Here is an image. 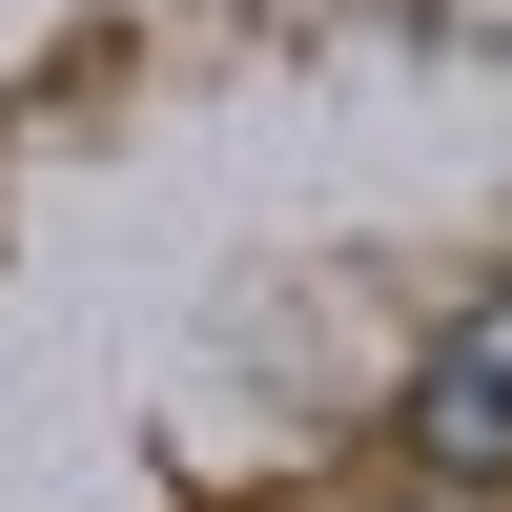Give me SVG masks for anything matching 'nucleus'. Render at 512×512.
I'll use <instances>...</instances> for the list:
<instances>
[{
	"mask_svg": "<svg viewBox=\"0 0 512 512\" xmlns=\"http://www.w3.org/2000/svg\"><path fill=\"white\" fill-rule=\"evenodd\" d=\"M369 512H431V492H369Z\"/></svg>",
	"mask_w": 512,
	"mask_h": 512,
	"instance_id": "f03ea898",
	"label": "nucleus"
},
{
	"mask_svg": "<svg viewBox=\"0 0 512 512\" xmlns=\"http://www.w3.org/2000/svg\"><path fill=\"white\" fill-rule=\"evenodd\" d=\"M410 472L431 492H492L512 472V287L472 328H431V369H410Z\"/></svg>",
	"mask_w": 512,
	"mask_h": 512,
	"instance_id": "f257e3e1",
	"label": "nucleus"
}]
</instances>
